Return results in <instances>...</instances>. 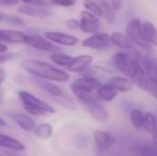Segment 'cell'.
<instances>
[{"label": "cell", "instance_id": "1", "mask_svg": "<svg viewBox=\"0 0 157 156\" xmlns=\"http://www.w3.org/2000/svg\"><path fill=\"white\" fill-rule=\"evenodd\" d=\"M21 67L35 78L54 82H66L70 80V74L44 61L24 60L21 61Z\"/></svg>", "mask_w": 157, "mask_h": 156}, {"label": "cell", "instance_id": "2", "mask_svg": "<svg viewBox=\"0 0 157 156\" xmlns=\"http://www.w3.org/2000/svg\"><path fill=\"white\" fill-rule=\"evenodd\" d=\"M18 97L23 103V106L27 112L31 115L40 116L45 113H54L55 109L49 104L42 101L41 98L36 97L35 95L29 93L27 91H19Z\"/></svg>", "mask_w": 157, "mask_h": 156}, {"label": "cell", "instance_id": "3", "mask_svg": "<svg viewBox=\"0 0 157 156\" xmlns=\"http://www.w3.org/2000/svg\"><path fill=\"white\" fill-rule=\"evenodd\" d=\"M24 44L34 48V49L42 50V51H49V52L60 51V47H58L54 43L48 41L45 36H40V34H27Z\"/></svg>", "mask_w": 157, "mask_h": 156}, {"label": "cell", "instance_id": "4", "mask_svg": "<svg viewBox=\"0 0 157 156\" xmlns=\"http://www.w3.org/2000/svg\"><path fill=\"white\" fill-rule=\"evenodd\" d=\"M141 21L138 18H134L127 24L126 26V36L129 39V41L134 44L135 46H139L141 48H149V44H147L143 41L141 36L140 31Z\"/></svg>", "mask_w": 157, "mask_h": 156}, {"label": "cell", "instance_id": "5", "mask_svg": "<svg viewBox=\"0 0 157 156\" xmlns=\"http://www.w3.org/2000/svg\"><path fill=\"white\" fill-rule=\"evenodd\" d=\"M99 26V19L94 14L90 13L89 11L85 10L80 13V21H79V29L85 33L93 34L98 31Z\"/></svg>", "mask_w": 157, "mask_h": 156}, {"label": "cell", "instance_id": "6", "mask_svg": "<svg viewBox=\"0 0 157 156\" xmlns=\"http://www.w3.org/2000/svg\"><path fill=\"white\" fill-rule=\"evenodd\" d=\"M101 86V82L95 76L93 75H85L82 77L74 80L70 86L71 91L79 90V91H87V92H93L98 89Z\"/></svg>", "mask_w": 157, "mask_h": 156}, {"label": "cell", "instance_id": "7", "mask_svg": "<svg viewBox=\"0 0 157 156\" xmlns=\"http://www.w3.org/2000/svg\"><path fill=\"white\" fill-rule=\"evenodd\" d=\"M110 36L105 32H95L91 36L83 40L81 45L91 49H103L110 45Z\"/></svg>", "mask_w": 157, "mask_h": 156}, {"label": "cell", "instance_id": "8", "mask_svg": "<svg viewBox=\"0 0 157 156\" xmlns=\"http://www.w3.org/2000/svg\"><path fill=\"white\" fill-rule=\"evenodd\" d=\"M44 36L54 44L62 46H75L78 43V39L74 36H71L65 32L59 31H45Z\"/></svg>", "mask_w": 157, "mask_h": 156}, {"label": "cell", "instance_id": "9", "mask_svg": "<svg viewBox=\"0 0 157 156\" xmlns=\"http://www.w3.org/2000/svg\"><path fill=\"white\" fill-rule=\"evenodd\" d=\"M93 139L96 149L99 152L108 151L116 142V138L111 134L105 131H99V129L93 131Z\"/></svg>", "mask_w": 157, "mask_h": 156}, {"label": "cell", "instance_id": "10", "mask_svg": "<svg viewBox=\"0 0 157 156\" xmlns=\"http://www.w3.org/2000/svg\"><path fill=\"white\" fill-rule=\"evenodd\" d=\"M82 105L87 109L89 115L96 121H98V122H105L109 118L108 110L101 104L99 100L90 103H82Z\"/></svg>", "mask_w": 157, "mask_h": 156}, {"label": "cell", "instance_id": "11", "mask_svg": "<svg viewBox=\"0 0 157 156\" xmlns=\"http://www.w3.org/2000/svg\"><path fill=\"white\" fill-rule=\"evenodd\" d=\"M18 13L26 16L36 17V18H46L50 16L52 12L46 6H33V4H21L18 6Z\"/></svg>", "mask_w": 157, "mask_h": 156}, {"label": "cell", "instance_id": "12", "mask_svg": "<svg viewBox=\"0 0 157 156\" xmlns=\"http://www.w3.org/2000/svg\"><path fill=\"white\" fill-rule=\"evenodd\" d=\"M27 34L15 29H0V42L9 44H21L25 42Z\"/></svg>", "mask_w": 157, "mask_h": 156}, {"label": "cell", "instance_id": "13", "mask_svg": "<svg viewBox=\"0 0 157 156\" xmlns=\"http://www.w3.org/2000/svg\"><path fill=\"white\" fill-rule=\"evenodd\" d=\"M92 61H93V57L90 55H80V56L73 57L70 64L66 67L70 72H82L89 67Z\"/></svg>", "mask_w": 157, "mask_h": 156}, {"label": "cell", "instance_id": "14", "mask_svg": "<svg viewBox=\"0 0 157 156\" xmlns=\"http://www.w3.org/2000/svg\"><path fill=\"white\" fill-rule=\"evenodd\" d=\"M140 60L142 61V67L149 82H157V59L153 57L141 56Z\"/></svg>", "mask_w": 157, "mask_h": 156}, {"label": "cell", "instance_id": "15", "mask_svg": "<svg viewBox=\"0 0 157 156\" xmlns=\"http://www.w3.org/2000/svg\"><path fill=\"white\" fill-rule=\"evenodd\" d=\"M141 36L149 45L157 46V29L151 21H143L140 25Z\"/></svg>", "mask_w": 157, "mask_h": 156}, {"label": "cell", "instance_id": "16", "mask_svg": "<svg viewBox=\"0 0 157 156\" xmlns=\"http://www.w3.org/2000/svg\"><path fill=\"white\" fill-rule=\"evenodd\" d=\"M110 43L119 48H122V49L132 52V54H134V51H136L135 45L129 41L126 34L122 33V32H112L111 36H110Z\"/></svg>", "mask_w": 157, "mask_h": 156}, {"label": "cell", "instance_id": "17", "mask_svg": "<svg viewBox=\"0 0 157 156\" xmlns=\"http://www.w3.org/2000/svg\"><path fill=\"white\" fill-rule=\"evenodd\" d=\"M129 78H130V80L132 81V83H134L136 87H138L139 89L147 90V85H149V80H147V75H145V72L140 63L135 67L132 73L130 74Z\"/></svg>", "mask_w": 157, "mask_h": 156}, {"label": "cell", "instance_id": "18", "mask_svg": "<svg viewBox=\"0 0 157 156\" xmlns=\"http://www.w3.org/2000/svg\"><path fill=\"white\" fill-rule=\"evenodd\" d=\"M0 146L4 149H9L11 151H16V152H21V151L26 150V146H24L23 142L11 137V136H8L6 134L1 133H0Z\"/></svg>", "mask_w": 157, "mask_h": 156}, {"label": "cell", "instance_id": "19", "mask_svg": "<svg viewBox=\"0 0 157 156\" xmlns=\"http://www.w3.org/2000/svg\"><path fill=\"white\" fill-rule=\"evenodd\" d=\"M13 120L15 121L17 125L25 131H33L35 129V121L32 117L25 113H16L12 116Z\"/></svg>", "mask_w": 157, "mask_h": 156}, {"label": "cell", "instance_id": "20", "mask_svg": "<svg viewBox=\"0 0 157 156\" xmlns=\"http://www.w3.org/2000/svg\"><path fill=\"white\" fill-rule=\"evenodd\" d=\"M118 95V91L112 87L110 83L108 85H101L97 89L96 97L103 102H112Z\"/></svg>", "mask_w": 157, "mask_h": 156}, {"label": "cell", "instance_id": "21", "mask_svg": "<svg viewBox=\"0 0 157 156\" xmlns=\"http://www.w3.org/2000/svg\"><path fill=\"white\" fill-rule=\"evenodd\" d=\"M34 82L36 83L41 89L45 90L47 93H49L50 95L57 96V97H61V96L64 95V91L59 87V86H57L56 83H54V81L44 80V79L36 78L34 80Z\"/></svg>", "mask_w": 157, "mask_h": 156}, {"label": "cell", "instance_id": "22", "mask_svg": "<svg viewBox=\"0 0 157 156\" xmlns=\"http://www.w3.org/2000/svg\"><path fill=\"white\" fill-rule=\"evenodd\" d=\"M109 83L118 92H128L134 87V83L129 78L122 77V76H113L110 79Z\"/></svg>", "mask_w": 157, "mask_h": 156}, {"label": "cell", "instance_id": "23", "mask_svg": "<svg viewBox=\"0 0 157 156\" xmlns=\"http://www.w3.org/2000/svg\"><path fill=\"white\" fill-rule=\"evenodd\" d=\"M35 135L39 138L42 139H48L52 136L54 134V128L49 123H41V124L36 125L34 129Z\"/></svg>", "mask_w": 157, "mask_h": 156}, {"label": "cell", "instance_id": "24", "mask_svg": "<svg viewBox=\"0 0 157 156\" xmlns=\"http://www.w3.org/2000/svg\"><path fill=\"white\" fill-rule=\"evenodd\" d=\"M49 58L55 64L59 65V67H66L68 64H70L73 57L68 56V55H65V54H62V52H52V54L50 55Z\"/></svg>", "mask_w": 157, "mask_h": 156}, {"label": "cell", "instance_id": "25", "mask_svg": "<svg viewBox=\"0 0 157 156\" xmlns=\"http://www.w3.org/2000/svg\"><path fill=\"white\" fill-rule=\"evenodd\" d=\"M129 119L132 124L134 125L136 128H141L143 124V120H144V113L138 108H134L130 110L129 112Z\"/></svg>", "mask_w": 157, "mask_h": 156}, {"label": "cell", "instance_id": "26", "mask_svg": "<svg viewBox=\"0 0 157 156\" xmlns=\"http://www.w3.org/2000/svg\"><path fill=\"white\" fill-rule=\"evenodd\" d=\"M83 6L86 8V10L89 11L90 13L94 14L97 17H101L104 16V12L101 6H99L97 2L93 1V0H85L83 1Z\"/></svg>", "mask_w": 157, "mask_h": 156}, {"label": "cell", "instance_id": "27", "mask_svg": "<svg viewBox=\"0 0 157 156\" xmlns=\"http://www.w3.org/2000/svg\"><path fill=\"white\" fill-rule=\"evenodd\" d=\"M157 124V119L155 116L152 112H147L144 113V120H143L142 127L147 133H151L154 131Z\"/></svg>", "mask_w": 157, "mask_h": 156}, {"label": "cell", "instance_id": "28", "mask_svg": "<svg viewBox=\"0 0 157 156\" xmlns=\"http://www.w3.org/2000/svg\"><path fill=\"white\" fill-rule=\"evenodd\" d=\"M101 1V4L99 6H101L104 12V16L106 17V21L109 24H112L114 21V18H116V15H114V11L112 10L110 3L107 1V0H99Z\"/></svg>", "mask_w": 157, "mask_h": 156}, {"label": "cell", "instance_id": "29", "mask_svg": "<svg viewBox=\"0 0 157 156\" xmlns=\"http://www.w3.org/2000/svg\"><path fill=\"white\" fill-rule=\"evenodd\" d=\"M138 156H157V146L153 143H145L139 146Z\"/></svg>", "mask_w": 157, "mask_h": 156}, {"label": "cell", "instance_id": "30", "mask_svg": "<svg viewBox=\"0 0 157 156\" xmlns=\"http://www.w3.org/2000/svg\"><path fill=\"white\" fill-rule=\"evenodd\" d=\"M46 6L49 4H54V6H73L76 4L77 0H41Z\"/></svg>", "mask_w": 157, "mask_h": 156}, {"label": "cell", "instance_id": "31", "mask_svg": "<svg viewBox=\"0 0 157 156\" xmlns=\"http://www.w3.org/2000/svg\"><path fill=\"white\" fill-rule=\"evenodd\" d=\"M2 19L6 21V23H10V24L17 25V26H24V24H25L19 17L14 16V15H2Z\"/></svg>", "mask_w": 157, "mask_h": 156}, {"label": "cell", "instance_id": "32", "mask_svg": "<svg viewBox=\"0 0 157 156\" xmlns=\"http://www.w3.org/2000/svg\"><path fill=\"white\" fill-rule=\"evenodd\" d=\"M65 25H66V27L70 28V29L76 30L79 28V21H77L76 18H70L65 21Z\"/></svg>", "mask_w": 157, "mask_h": 156}, {"label": "cell", "instance_id": "33", "mask_svg": "<svg viewBox=\"0 0 157 156\" xmlns=\"http://www.w3.org/2000/svg\"><path fill=\"white\" fill-rule=\"evenodd\" d=\"M109 3L114 12L120 11L123 8V0H110Z\"/></svg>", "mask_w": 157, "mask_h": 156}, {"label": "cell", "instance_id": "34", "mask_svg": "<svg viewBox=\"0 0 157 156\" xmlns=\"http://www.w3.org/2000/svg\"><path fill=\"white\" fill-rule=\"evenodd\" d=\"M147 91H149V93L151 94L153 97L157 98V82H155V83L149 82L147 88Z\"/></svg>", "mask_w": 157, "mask_h": 156}, {"label": "cell", "instance_id": "35", "mask_svg": "<svg viewBox=\"0 0 157 156\" xmlns=\"http://www.w3.org/2000/svg\"><path fill=\"white\" fill-rule=\"evenodd\" d=\"M21 1L23 3L25 4H33V6H46L41 0H19Z\"/></svg>", "mask_w": 157, "mask_h": 156}, {"label": "cell", "instance_id": "36", "mask_svg": "<svg viewBox=\"0 0 157 156\" xmlns=\"http://www.w3.org/2000/svg\"><path fill=\"white\" fill-rule=\"evenodd\" d=\"M13 58V55L11 54H0V63H4L6 62V61L11 60V59Z\"/></svg>", "mask_w": 157, "mask_h": 156}, {"label": "cell", "instance_id": "37", "mask_svg": "<svg viewBox=\"0 0 157 156\" xmlns=\"http://www.w3.org/2000/svg\"><path fill=\"white\" fill-rule=\"evenodd\" d=\"M6 78V72L3 69H0V86L4 82Z\"/></svg>", "mask_w": 157, "mask_h": 156}, {"label": "cell", "instance_id": "38", "mask_svg": "<svg viewBox=\"0 0 157 156\" xmlns=\"http://www.w3.org/2000/svg\"><path fill=\"white\" fill-rule=\"evenodd\" d=\"M152 135H153V142H152V143L157 146V124H156L155 128H154V131H152Z\"/></svg>", "mask_w": 157, "mask_h": 156}, {"label": "cell", "instance_id": "39", "mask_svg": "<svg viewBox=\"0 0 157 156\" xmlns=\"http://www.w3.org/2000/svg\"><path fill=\"white\" fill-rule=\"evenodd\" d=\"M6 51H8V46L0 42V54H6Z\"/></svg>", "mask_w": 157, "mask_h": 156}, {"label": "cell", "instance_id": "40", "mask_svg": "<svg viewBox=\"0 0 157 156\" xmlns=\"http://www.w3.org/2000/svg\"><path fill=\"white\" fill-rule=\"evenodd\" d=\"M6 121H4L2 118H0V126H6Z\"/></svg>", "mask_w": 157, "mask_h": 156}, {"label": "cell", "instance_id": "41", "mask_svg": "<svg viewBox=\"0 0 157 156\" xmlns=\"http://www.w3.org/2000/svg\"><path fill=\"white\" fill-rule=\"evenodd\" d=\"M0 21H2V14L0 13Z\"/></svg>", "mask_w": 157, "mask_h": 156}, {"label": "cell", "instance_id": "42", "mask_svg": "<svg viewBox=\"0 0 157 156\" xmlns=\"http://www.w3.org/2000/svg\"><path fill=\"white\" fill-rule=\"evenodd\" d=\"M0 156H1V155H0Z\"/></svg>", "mask_w": 157, "mask_h": 156}]
</instances>
